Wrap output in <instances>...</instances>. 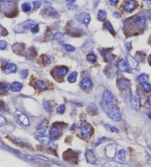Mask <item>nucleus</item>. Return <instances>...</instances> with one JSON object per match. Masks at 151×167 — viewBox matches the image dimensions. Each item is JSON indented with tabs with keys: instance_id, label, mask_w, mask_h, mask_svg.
<instances>
[{
	"instance_id": "f8f14e48",
	"label": "nucleus",
	"mask_w": 151,
	"mask_h": 167,
	"mask_svg": "<svg viewBox=\"0 0 151 167\" xmlns=\"http://www.w3.org/2000/svg\"><path fill=\"white\" fill-rule=\"evenodd\" d=\"M130 66L128 65V63L125 62V60H119L117 64V69H119L120 72H130Z\"/></svg>"
},
{
	"instance_id": "72a5a7b5",
	"label": "nucleus",
	"mask_w": 151,
	"mask_h": 167,
	"mask_svg": "<svg viewBox=\"0 0 151 167\" xmlns=\"http://www.w3.org/2000/svg\"><path fill=\"white\" fill-rule=\"evenodd\" d=\"M45 13L46 15L47 16H54L55 15H57V12H56L55 10L52 9V8H46L45 10Z\"/></svg>"
},
{
	"instance_id": "4be33fe9",
	"label": "nucleus",
	"mask_w": 151,
	"mask_h": 167,
	"mask_svg": "<svg viewBox=\"0 0 151 167\" xmlns=\"http://www.w3.org/2000/svg\"><path fill=\"white\" fill-rule=\"evenodd\" d=\"M23 84L19 82H13L11 85V91L13 92H19L22 89Z\"/></svg>"
},
{
	"instance_id": "cd10ccee",
	"label": "nucleus",
	"mask_w": 151,
	"mask_h": 167,
	"mask_svg": "<svg viewBox=\"0 0 151 167\" xmlns=\"http://www.w3.org/2000/svg\"><path fill=\"white\" fill-rule=\"evenodd\" d=\"M142 88L144 91L147 93V92L151 91V85L147 82H142Z\"/></svg>"
},
{
	"instance_id": "5fc2aeb1",
	"label": "nucleus",
	"mask_w": 151,
	"mask_h": 167,
	"mask_svg": "<svg viewBox=\"0 0 151 167\" xmlns=\"http://www.w3.org/2000/svg\"><path fill=\"white\" fill-rule=\"evenodd\" d=\"M14 1L15 0H0L1 2H6V3H11Z\"/></svg>"
},
{
	"instance_id": "ddd939ff",
	"label": "nucleus",
	"mask_w": 151,
	"mask_h": 167,
	"mask_svg": "<svg viewBox=\"0 0 151 167\" xmlns=\"http://www.w3.org/2000/svg\"><path fill=\"white\" fill-rule=\"evenodd\" d=\"M126 58H127V63H128V65L130 66V67H131L132 69H134L139 70V63L134 57H133L131 55H130V54H127Z\"/></svg>"
},
{
	"instance_id": "9b49d317",
	"label": "nucleus",
	"mask_w": 151,
	"mask_h": 167,
	"mask_svg": "<svg viewBox=\"0 0 151 167\" xmlns=\"http://www.w3.org/2000/svg\"><path fill=\"white\" fill-rule=\"evenodd\" d=\"M4 73L6 74H11L16 73L17 72V66L13 63H7L3 69Z\"/></svg>"
},
{
	"instance_id": "58836bf2",
	"label": "nucleus",
	"mask_w": 151,
	"mask_h": 167,
	"mask_svg": "<svg viewBox=\"0 0 151 167\" xmlns=\"http://www.w3.org/2000/svg\"><path fill=\"white\" fill-rule=\"evenodd\" d=\"M41 6V2L39 1H35L33 2V10L34 11H38Z\"/></svg>"
},
{
	"instance_id": "c9c22d12",
	"label": "nucleus",
	"mask_w": 151,
	"mask_h": 167,
	"mask_svg": "<svg viewBox=\"0 0 151 167\" xmlns=\"http://www.w3.org/2000/svg\"><path fill=\"white\" fill-rule=\"evenodd\" d=\"M87 60L92 63H94L96 62V60H97V57H96V55L94 54L89 53L87 55Z\"/></svg>"
},
{
	"instance_id": "c85d7f7f",
	"label": "nucleus",
	"mask_w": 151,
	"mask_h": 167,
	"mask_svg": "<svg viewBox=\"0 0 151 167\" xmlns=\"http://www.w3.org/2000/svg\"><path fill=\"white\" fill-rule=\"evenodd\" d=\"M106 12L105 11H102V10H100V11H98V14H97V16H98V20L100 21H103L105 20L106 19Z\"/></svg>"
},
{
	"instance_id": "39448f33",
	"label": "nucleus",
	"mask_w": 151,
	"mask_h": 167,
	"mask_svg": "<svg viewBox=\"0 0 151 167\" xmlns=\"http://www.w3.org/2000/svg\"><path fill=\"white\" fill-rule=\"evenodd\" d=\"M77 19L81 24H84L85 26H88L91 21V16L87 13H81V14L77 15Z\"/></svg>"
},
{
	"instance_id": "1a4fd4ad",
	"label": "nucleus",
	"mask_w": 151,
	"mask_h": 167,
	"mask_svg": "<svg viewBox=\"0 0 151 167\" xmlns=\"http://www.w3.org/2000/svg\"><path fill=\"white\" fill-rule=\"evenodd\" d=\"M131 107L134 110H139L140 107V99H139V96L137 94H131Z\"/></svg>"
},
{
	"instance_id": "bf43d9fd",
	"label": "nucleus",
	"mask_w": 151,
	"mask_h": 167,
	"mask_svg": "<svg viewBox=\"0 0 151 167\" xmlns=\"http://www.w3.org/2000/svg\"><path fill=\"white\" fill-rule=\"evenodd\" d=\"M149 62H150V63H151V54H150V57H149Z\"/></svg>"
},
{
	"instance_id": "09e8293b",
	"label": "nucleus",
	"mask_w": 151,
	"mask_h": 167,
	"mask_svg": "<svg viewBox=\"0 0 151 167\" xmlns=\"http://www.w3.org/2000/svg\"><path fill=\"white\" fill-rule=\"evenodd\" d=\"M106 141H107V138H105V137H103V138H100L98 141L97 142V143L95 144V147H97V146H98L99 144H102V143H104V142H105Z\"/></svg>"
},
{
	"instance_id": "bb28decb",
	"label": "nucleus",
	"mask_w": 151,
	"mask_h": 167,
	"mask_svg": "<svg viewBox=\"0 0 151 167\" xmlns=\"http://www.w3.org/2000/svg\"><path fill=\"white\" fill-rule=\"evenodd\" d=\"M44 109L46 110L47 112H49V113H51V112L52 111V103H51L49 101H44Z\"/></svg>"
},
{
	"instance_id": "6e6552de",
	"label": "nucleus",
	"mask_w": 151,
	"mask_h": 167,
	"mask_svg": "<svg viewBox=\"0 0 151 167\" xmlns=\"http://www.w3.org/2000/svg\"><path fill=\"white\" fill-rule=\"evenodd\" d=\"M80 86L86 91H90L92 89V82L91 81L90 79L87 78H83L80 82Z\"/></svg>"
},
{
	"instance_id": "a18cd8bd",
	"label": "nucleus",
	"mask_w": 151,
	"mask_h": 167,
	"mask_svg": "<svg viewBox=\"0 0 151 167\" xmlns=\"http://www.w3.org/2000/svg\"><path fill=\"white\" fill-rule=\"evenodd\" d=\"M106 127H108V129H109V130H110V131L114 132V133H119V130L117 128H116L115 127L112 126V125H106Z\"/></svg>"
},
{
	"instance_id": "9d476101",
	"label": "nucleus",
	"mask_w": 151,
	"mask_h": 167,
	"mask_svg": "<svg viewBox=\"0 0 151 167\" xmlns=\"http://www.w3.org/2000/svg\"><path fill=\"white\" fill-rule=\"evenodd\" d=\"M105 155H107L109 158H113L116 155V152H117V147L114 144H109L105 147Z\"/></svg>"
},
{
	"instance_id": "c03bdc74",
	"label": "nucleus",
	"mask_w": 151,
	"mask_h": 167,
	"mask_svg": "<svg viewBox=\"0 0 151 167\" xmlns=\"http://www.w3.org/2000/svg\"><path fill=\"white\" fill-rule=\"evenodd\" d=\"M8 34V31L6 30L5 28H4L2 26L0 25V36H5Z\"/></svg>"
},
{
	"instance_id": "393cba45",
	"label": "nucleus",
	"mask_w": 151,
	"mask_h": 167,
	"mask_svg": "<svg viewBox=\"0 0 151 167\" xmlns=\"http://www.w3.org/2000/svg\"><path fill=\"white\" fill-rule=\"evenodd\" d=\"M36 138H37V140L41 142V143L44 144H45V145L49 144V138L48 136H46V135H43V134H41V135H37V136H36Z\"/></svg>"
},
{
	"instance_id": "864d4df0",
	"label": "nucleus",
	"mask_w": 151,
	"mask_h": 167,
	"mask_svg": "<svg viewBox=\"0 0 151 167\" xmlns=\"http://www.w3.org/2000/svg\"><path fill=\"white\" fill-rule=\"evenodd\" d=\"M114 16L115 18H118V19H119V18H121V14H119V13H117V12H115L114 14Z\"/></svg>"
},
{
	"instance_id": "a19ab883",
	"label": "nucleus",
	"mask_w": 151,
	"mask_h": 167,
	"mask_svg": "<svg viewBox=\"0 0 151 167\" xmlns=\"http://www.w3.org/2000/svg\"><path fill=\"white\" fill-rule=\"evenodd\" d=\"M66 110V105H61L60 106L58 107L57 108V113H64Z\"/></svg>"
},
{
	"instance_id": "20e7f679",
	"label": "nucleus",
	"mask_w": 151,
	"mask_h": 167,
	"mask_svg": "<svg viewBox=\"0 0 151 167\" xmlns=\"http://www.w3.org/2000/svg\"><path fill=\"white\" fill-rule=\"evenodd\" d=\"M81 133L86 139H89L93 133V129L91 125H84L81 127Z\"/></svg>"
},
{
	"instance_id": "a878e982",
	"label": "nucleus",
	"mask_w": 151,
	"mask_h": 167,
	"mask_svg": "<svg viewBox=\"0 0 151 167\" xmlns=\"http://www.w3.org/2000/svg\"><path fill=\"white\" fill-rule=\"evenodd\" d=\"M55 72L58 76H61V77H65L66 74L68 73V69L66 67L62 66L56 69Z\"/></svg>"
},
{
	"instance_id": "5701e85b",
	"label": "nucleus",
	"mask_w": 151,
	"mask_h": 167,
	"mask_svg": "<svg viewBox=\"0 0 151 167\" xmlns=\"http://www.w3.org/2000/svg\"><path fill=\"white\" fill-rule=\"evenodd\" d=\"M11 89V85L7 82H0V94L8 93Z\"/></svg>"
},
{
	"instance_id": "c756f323",
	"label": "nucleus",
	"mask_w": 151,
	"mask_h": 167,
	"mask_svg": "<svg viewBox=\"0 0 151 167\" xmlns=\"http://www.w3.org/2000/svg\"><path fill=\"white\" fill-rule=\"evenodd\" d=\"M149 79V76L147 75V74H139L138 77H137V80L138 82H145V81L148 80Z\"/></svg>"
},
{
	"instance_id": "4c0bfd02",
	"label": "nucleus",
	"mask_w": 151,
	"mask_h": 167,
	"mask_svg": "<svg viewBox=\"0 0 151 167\" xmlns=\"http://www.w3.org/2000/svg\"><path fill=\"white\" fill-rule=\"evenodd\" d=\"M42 62L44 65H49L51 63V60L48 56L46 55H43L42 56Z\"/></svg>"
},
{
	"instance_id": "dca6fc26",
	"label": "nucleus",
	"mask_w": 151,
	"mask_h": 167,
	"mask_svg": "<svg viewBox=\"0 0 151 167\" xmlns=\"http://www.w3.org/2000/svg\"><path fill=\"white\" fill-rule=\"evenodd\" d=\"M113 100H114V97H113L112 94L108 90L104 91L103 95H102V100H103L104 103L105 104L111 103V102L113 101Z\"/></svg>"
},
{
	"instance_id": "e433bc0d",
	"label": "nucleus",
	"mask_w": 151,
	"mask_h": 167,
	"mask_svg": "<svg viewBox=\"0 0 151 167\" xmlns=\"http://www.w3.org/2000/svg\"><path fill=\"white\" fill-rule=\"evenodd\" d=\"M19 76L21 79H23V80L26 79L28 76V70H27V69H24V70L20 71Z\"/></svg>"
},
{
	"instance_id": "423d86ee",
	"label": "nucleus",
	"mask_w": 151,
	"mask_h": 167,
	"mask_svg": "<svg viewBox=\"0 0 151 167\" xmlns=\"http://www.w3.org/2000/svg\"><path fill=\"white\" fill-rule=\"evenodd\" d=\"M129 85H130V82H129L128 80L125 78L119 79L117 82V86L121 91L127 90L129 88Z\"/></svg>"
},
{
	"instance_id": "2f4dec72",
	"label": "nucleus",
	"mask_w": 151,
	"mask_h": 167,
	"mask_svg": "<svg viewBox=\"0 0 151 167\" xmlns=\"http://www.w3.org/2000/svg\"><path fill=\"white\" fill-rule=\"evenodd\" d=\"M21 9L24 13H28L31 11V5L30 3L25 2L21 5Z\"/></svg>"
},
{
	"instance_id": "3c124183",
	"label": "nucleus",
	"mask_w": 151,
	"mask_h": 167,
	"mask_svg": "<svg viewBox=\"0 0 151 167\" xmlns=\"http://www.w3.org/2000/svg\"><path fill=\"white\" fill-rule=\"evenodd\" d=\"M109 2H110V4L114 6L117 4V2H118V0H109Z\"/></svg>"
},
{
	"instance_id": "052dcab7",
	"label": "nucleus",
	"mask_w": 151,
	"mask_h": 167,
	"mask_svg": "<svg viewBox=\"0 0 151 167\" xmlns=\"http://www.w3.org/2000/svg\"><path fill=\"white\" fill-rule=\"evenodd\" d=\"M145 1H148V0H145Z\"/></svg>"
},
{
	"instance_id": "f257e3e1",
	"label": "nucleus",
	"mask_w": 151,
	"mask_h": 167,
	"mask_svg": "<svg viewBox=\"0 0 151 167\" xmlns=\"http://www.w3.org/2000/svg\"><path fill=\"white\" fill-rule=\"evenodd\" d=\"M103 109L109 115V116L111 117L113 120L116 121V122H119V121L122 120V115H121L120 112H119V109L117 108V106L109 105L108 104H106L105 107Z\"/></svg>"
},
{
	"instance_id": "473e14b6",
	"label": "nucleus",
	"mask_w": 151,
	"mask_h": 167,
	"mask_svg": "<svg viewBox=\"0 0 151 167\" xmlns=\"http://www.w3.org/2000/svg\"><path fill=\"white\" fill-rule=\"evenodd\" d=\"M76 80H77V72H73L68 77V80H69V82H74Z\"/></svg>"
},
{
	"instance_id": "0eeeda50",
	"label": "nucleus",
	"mask_w": 151,
	"mask_h": 167,
	"mask_svg": "<svg viewBox=\"0 0 151 167\" xmlns=\"http://www.w3.org/2000/svg\"><path fill=\"white\" fill-rule=\"evenodd\" d=\"M137 7V2L134 0H127L123 5V9L125 12H131Z\"/></svg>"
},
{
	"instance_id": "412c9836",
	"label": "nucleus",
	"mask_w": 151,
	"mask_h": 167,
	"mask_svg": "<svg viewBox=\"0 0 151 167\" xmlns=\"http://www.w3.org/2000/svg\"><path fill=\"white\" fill-rule=\"evenodd\" d=\"M18 120H19V123L21 124L24 126H29L30 125V119L26 115L24 114H21L18 116Z\"/></svg>"
},
{
	"instance_id": "13d9d810",
	"label": "nucleus",
	"mask_w": 151,
	"mask_h": 167,
	"mask_svg": "<svg viewBox=\"0 0 151 167\" xmlns=\"http://www.w3.org/2000/svg\"><path fill=\"white\" fill-rule=\"evenodd\" d=\"M148 116H149V118H150V119H151V111H150L148 113Z\"/></svg>"
},
{
	"instance_id": "de8ad7c7",
	"label": "nucleus",
	"mask_w": 151,
	"mask_h": 167,
	"mask_svg": "<svg viewBox=\"0 0 151 167\" xmlns=\"http://www.w3.org/2000/svg\"><path fill=\"white\" fill-rule=\"evenodd\" d=\"M6 105L3 101L0 100V111H5Z\"/></svg>"
},
{
	"instance_id": "ea45409f",
	"label": "nucleus",
	"mask_w": 151,
	"mask_h": 167,
	"mask_svg": "<svg viewBox=\"0 0 151 167\" xmlns=\"http://www.w3.org/2000/svg\"><path fill=\"white\" fill-rule=\"evenodd\" d=\"M64 47L67 52H74V51L75 50V47H74L72 45H69V44H64Z\"/></svg>"
},
{
	"instance_id": "6ab92c4d",
	"label": "nucleus",
	"mask_w": 151,
	"mask_h": 167,
	"mask_svg": "<svg viewBox=\"0 0 151 167\" xmlns=\"http://www.w3.org/2000/svg\"><path fill=\"white\" fill-rule=\"evenodd\" d=\"M146 21H147V19H146V17L145 16H139L136 18L134 23H135L137 27H142L145 24Z\"/></svg>"
},
{
	"instance_id": "7c9ffc66",
	"label": "nucleus",
	"mask_w": 151,
	"mask_h": 167,
	"mask_svg": "<svg viewBox=\"0 0 151 167\" xmlns=\"http://www.w3.org/2000/svg\"><path fill=\"white\" fill-rule=\"evenodd\" d=\"M104 27H105L107 30H109L111 33L114 35V36H115V31H114V27H113V26L110 22H105V24H104Z\"/></svg>"
},
{
	"instance_id": "8fccbe9b",
	"label": "nucleus",
	"mask_w": 151,
	"mask_h": 167,
	"mask_svg": "<svg viewBox=\"0 0 151 167\" xmlns=\"http://www.w3.org/2000/svg\"><path fill=\"white\" fill-rule=\"evenodd\" d=\"M36 157H37L38 158H39V159L43 160H44V161H48V160H49V159H48L47 158H46V157H44V155H36Z\"/></svg>"
},
{
	"instance_id": "4d7b16f0",
	"label": "nucleus",
	"mask_w": 151,
	"mask_h": 167,
	"mask_svg": "<svg viewBox=\"0 0 151 167\" xmlns=\"http://www.w3.org/2000/svg\"><path fill=\"white\" fill-rule=\"evenodd\" d=\"M66 2H69V3H73L74 2H75L76 0H66Z\"/></svg>"
},
{
	"instance_id": "37998d69",
	"label": "nucleus",
	"mask_w": 151,
	"mask_h": 167,
	"mask_svg": "<svg viewBox=\"0 0 151 167\" xmlns=\"http://www.w3.org/2000/svg\"><path fill=\"white\" fill-rule=\"evenodd\" d=\"M31 32H33V34H36L37 32H39V27L38 24H34L32 27H31Z\"/></svg>"
},
{
	"instance_id": "49530a36",
	"label": "nucleus",
	"mask_w": 151,
	"mask_h": 167,
	"mask_svg": "<svg viewBox=\"0 0 151 167\" xmlns=\"http://www.w3.org/2000/svg\"><path fill=\"white\" fill-rule=\"evenodd\" d=\"M7 123V119L5 118L3 116L0 115V127L4 126Z\"/></svg>"
},
{
	"instance_id": "b1692460",
	"label": "nucleus",
	"mask_w": 151,
	"mask_h": 167,
	"mask_svg": "<svg viewBox=\"0 0 151 167\" xmlns=\"http://www.w3.org/2000/svg\"><path fill=\"white\" fill-rule=\"evenodd\" d=\"M110 51L111 49H103V51L102 52V54L105 57L106 61L112 60L114 58V56L112 55V52Z\"/></svg>"
},
{
	"instance_id": "2eb2a0df",
	"label": "nucleus",
	"mask_w": 151,
	"mask_h": 167,
	"mask_svg": "<svg viewBox=\"0 0 151 167\" xmlns=\"http://www.w3.org/2000/svg\"><path fill=\"white\" fill-rule=\"evenodd\" d=\"M13 51L16 54H19V55H23V54H24V44H19V43L13 44Z\"/></svg>"
},
{
	"instance_id": "4468645a",
	"label": "nucleus",
	"mask_w": 151,
	"mask_h": 167,
	"mask_svg": "<svg viewBox=\"0 0 151 167\" xmlns=\"http://www.w3.org/2000/svg\"><path fill=\"white\" fill-rule=\"evenodd\" d=\"M86 160L89 162L91 164H95L97 162V158H96L95 155L93 153L92 150H87L86 153Z\"/></svg>"
},
{
	"instance_id": "603ef678",
	"label": "nucleus",
	"mask_w": 151,
	"mask_h": 167,
	"mask_svg": "<svg viewBox=\"0 0 151 167\" xmlns=\"http://www.w3.org/2000/svg\"><path fill=\"white\" fill-rule=\"evenodd\" d=\"M126 49H127V51H131L132 49V47H131V43H127L126 44Z\"/></svg>"
},
{
	"instance_id": "f704fd0d",
	"label": "nucleus",
	"mask_w": 151,
	"mask_h": 167,
	"mask_svg": "<svg viewBox=\"0 0 151 167\" xmlns=\"http://www.w3.org/2000/svg\"><path fill=\"white\" fill-rule=\"evenodd\" d=\"M117 156H118L119 160H122V161L125 160V158H126V152H125V150H119V152L118 153V155H117Z\"/></svg>"
},
{
	"instance_id": "79ce46f5",
	"label": "nucleus",
	"mask_w": 151,
	"mask_h": 167,
	"mask_svg": "<svg viewBox=\"0 0 151 167\" xmlns=\"http://www.w3.org/2000/svg\"><path fill=\"white\" fill-rule=\"evenodd\" d=\"M8 47V44L5 41H0V50H5Z\"/></svg>"
},
{
	"instance_id": "f03ea898",
	"label": "nucleus",
	"mask_w": 151,
	"mask_h": 167,
	"mask_svg": "<svg viewBox=\"0 0 151 167\" xmlns=\"http://www.w3.org/2000/svg\"><path fill=\"white\" fill-rule=\"evenodd\" d=\"M35 24L34 21L29 19V20H27L24 22H21L20 24H17L14 28V32L18 34H21V33H26L29 31L30 29H31V27H33Z\"/></svg>"
},
{
	"instance_id": "f3484780",
	"label": "nucleus",
	"mask_w": 151,
	"mask_h": 167,
	"mask_svg": "<svg viewBox=\"0 0 151 167\" xmlns=\"http://www.w3.org/2000/svg\"><path fill=\"white\" fill-rule=\"evenodd\" d=\"M48 126V122L46 120H44L38 125L37 130L40 134H44L46 133V129Z\"/></svg>"
},
{
	"instance_id": "a211bd4d",
	"label": "nucleus",
	"mask_w": 151,
	"mask_h": 167,
	"mask_svg": "<svg viewBox=\"0 0 151 167\" xmlns=\"http://www.w3.org/2000/svg\"><path fill=\"white\" fill-rule=\"evenodd\" d=\"M35 87H36V88L40 92L44 91H46V89H47V85H46L44 81L41 80L36 81V82H35Z\"/></svg>"
},
{
	"instance_id": "6e6d98bb",
	"label": "nucleus",
	"mask_w": 151,
	"mask_h": 167,
	"mask_svg": "<svg viewBox=\"0 0 151 167\" xmlns=\"http://www.w3.org/2000/svg\"><path fill=\"white\" fill-rule=\"evenodd\" d=\"M147 103H148L150 105H151V94L149 96L148 98H147Z\"/></svg>"
},
{
	"instance_id": "7ed1b4c3",
	"label": "nucleus",
	"mask_w": 151,
	"mask_h": 167,
	"mask_svg": "<svg viewBox=\"0 0 151 167\" xmlns=\"http://www.w3.org/2000/svg\"><path fill=\"white\" fill-rule=\"evenodd\" d=\"M4 147L7 150H8V151L11 152V153H13L14 154H16V155H17V156H19L20 158H22V159L29 160H33V157L31 156V155H26V154H24V153H21V152L19 151V150H14V149H13V148H11V147H8L7 145H5Z\"/></svg>"
},
{
	"instance_id": "aec40b11",
	"label": "nucleus",
	"mask_w": 151,
	"mask_h": 167,
	"mask_svg": "<svg viewBox=\"0 0 151 167\" xmlns=\"http://www.w3.org/2000/svg\"><path fill=\"white\" fill-rule=\"evenodd\" d=\"M59 134V128L58 127L56 126V125H53L51 127L50 130H49V137L52 139H55V138H57Z\"/></svg>"
}]
</instances>
